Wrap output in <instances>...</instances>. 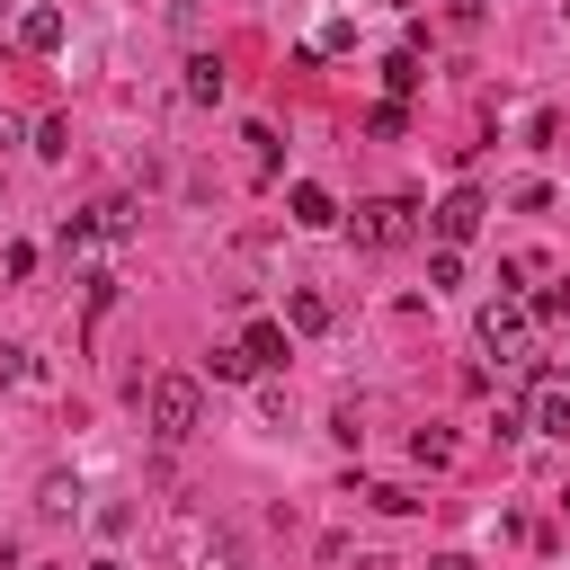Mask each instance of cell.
I'll return each mask as SVG.
<instances>
[{
  "label": "cell",
  "instance_id": "cell-1",
  "mask_svg": "<svg viewBox=\"0 0 570 570\" xmlns=\"http://www.w3.org/2000/svg\"><path fill=\"white\" fill-rule=\"evenodd\" d=\"M142 401H151V436H160V445H178V436L205 428V383H196V374H160Z\"/></svg>",
  "mask_w": 570,
  "mask_h": 570
},
{
  "label": "cell",
  "instance_id": "cell-2",
  "mask_svg": "<svg viewBox=\"0 0 570 570\" xmlns=\"http://www.w3.org/2000/svg\"><path fill=\"white\" fill-rule=\"evenodd\" d=\"M347 232H356L365 249H401V240H419V205H410V196H374V205L347 214Z\"/></svg>",
  "mask_w": 570,
  "mask_h": 570
},
{
  "label": "cell",
  "instance_id": "cell-3",
  "mask_svg": "<svg viewBox=\"0 0 570 570\" xmlns=\"http://www.w3.org/2000/svg\"><path fill=\"white\" fill-rule=\"evenodd\" d=\"M525 330H534V312H525L517 294H499V303H481V321H472V338H481L490 356H517V365H525Z\"/></svg>",
  "mask_w": 570,
  "mask_h": 570
},
{
  "label": "cell",
  "instance_id": "cell-4",
  "mask_svg": "<svg viewBox=\"0 0 570 570\" xmlns=\"http://www.w3.org/2000/svg\"><path fill=\"white\" fill-rule=\"evenodd\" d=\"M481 214H490V196H481V187H454V196H445V205L428 214V232H436V249H463V240L481 232Z\"/></svg>",
  "mask_w": 570,
  "mask_h": 570
},
{
  "label": "cell",
  "instance_id": "cell-5",
  "mask_svg": "<svg viewBox=\"0 0 570 570\" xmlns=\"http://www.w3.org/2000/svg\"><path fill=\"white\" fill-rule=\"evenodd\" d=\"M18 45H27V53H62V9H53V0H27V9H18Z\"/></svg>",
  "mask_w": 570,
  "mask_h": 570
},
{
  "label": "cell",
  "instance_id": "cell-6",
  "mask_svg": "<svg viewBox=\"0 0 570 570\" xmlns=\"http://www.w3.org/2000/svg\"><path fill=\"white\" fill-rule=\"evenodd\" d=\"M285 214H294V223H303V232H330V223H338V196H330V187H312V178H303V187H294V196H285Z\"/></svg>",
  "mask_w": 570,
  "mask_h": 570
},
{
  "label": "cell",
  "instance_id": "cell-7",
  "mask_svg": "<svg viewBox=\"0 0 570 570\" xmlns=\"http://www.w3.org/2000/svg\"><path fill=\"white\" fill-rule=\"evenodd\" d=\"M223 89H232L223 80V53H187V98L196 107H223Z\"/></svg>",
  "mask_w": 570,
  "mask_h": 570
},
{
  "label": "cell",
  "instance_id": "cell-8",
  "mask_svg": "<svg viewBox=\"0 0 570 570\" xmlns=\"http://www.w3.org/2000/svg\"><path fill=\"white\" fill-rule=\"evenodd\" d=\"M285 330H294V338H321V330H330V303H321L312 285H294V294H285Z\"/></svg>",
  "mask_w": 570,
  "mask_h": 570
},
{
  "label": "cell",
  "instance_id": "cell-9",
  "mask_svg": "<svg viewBox=\"0 0 570 570\" xmlns=\"http://www.w3.org/2000/svg\"><path fill=\"white\" fill-rule=\"evenodd\" d=\"M240 347H249V365H258V374H276V365H285V321H249V330H240Z\"/></svg>",
  "mask_w": 570,
  "mask_h": 570
},
{
  "label": "cell",
  "instance_id": "cell-10",
  "mask_svg": "<svg viewBox=\"0 0 570 570\" xmlns=\"http://www.w3.org/2000/svg\"><path fill=\"white\" fill-rule=\"evenodd\" d=\"M80 223H89L98 240H125V232H134V205H125V196H98V205H89Z\"/></svg>",
  "mask_w": 570,
  "mask_h": 570
},
{
  "label": "cell",
  "instance_id": "cell-11",
  "mask_svg": "<svg viewBox=\"0 0 570 570\" xmlns=\"http://www.w3.org/2000/svg\"><path fill=\"white\" fill-rule=\"evenodd\" d=\"M205 374H214V383H258V365H249V347H240V338H232V347H214V356H205Z\"/></svg>",
  "mask_w": 570,
  "mask_h": 570
},
{
  "label": "cell",
  "instance_id": "cell-12",
  "mask_svg": "<svg viewBox=\"0 0 570 570\" xmlns=\"http://www.w3.org/2000/svg\"><path fill=\"white\" fill-rule=\"evenodd\" d=\"M36 508H45V517H71V508H80V481H71V472H45V481H36Z\"/></svg>",
  "mask_w": 570,
  "mask_h": 570
},
{
  "label": "cell",
  "instance_id": "cell-13",
  "mask_svg": "<svg viewBox=\"0 0 570 570\" xmlns=\"http://www.w3.org/2000/svg\"><path fill=\"white\" fill-rule=\"evenodd\" d=\"M534 436H570V392H543L534 401Z\"/></svg>",
  "mask_w": 570,
  "mask_h": 570
},
{
  "label": "cell",
  "instance_id": "cell-14",
  "mask_svg": "<svg viewBox=\"0 0 570 570\" xmlns=\"http://www.w3.org/2000/svg\"><path fill=\"white\" fill-rule=\"evenodd\" d=\"M365 499H374V508H383V517H410V508H419V490H410V481H374V490H365Z\"/></svg>",
  "mask_w": 570,
  "mask_h": 570
},
{
  "label": "cell",
  "instance_id": "cell-15",
  "mask_svg": "<svg viewBox=\"0 0 570 570\" xmlns=\"http://www.w3.org/2000/svg\"><path fill=\"white\" fill-rule=\"evenodd\" d=\"M383 89L410 98V89H419V53H392V62H383Z\"/></svg>",
  "mask_w": 570,
  "mask_h": 570
},
{
  "label": "cell",
  "instance_id": "cell-16",
  "mask_svg": "<svg viewBox=\"0 0 570 570\" xmlns=\"http://www.w3.org/2000/svg\"><path fill=\"white\" fill-rule=\"evenodd\" d=\"M36 151H45V160H62V151H71V125H62V116H45V125H36Z\"/></svg>",
  "mask_w": 570,
  "mask_h": 570
},
{
  "label": "cell",
  "instance_id": "cell-17",
  "mask_svg": "<svg viewBox=\"0 0 570 570\" xmlns=\"http://www.w3.org/2000/svg\"><path fill=\"white\" fill-rule=\"evenodd\" d=\"M428 285H436V294L463 285V249H436V258H428Z\"/></svg>",
  "mask_w": 570,
  "mask_h": 570
},
{
  "label": "cell",
  "instance_id": "cell-18",
  "mask_svg": "<svg viewBox=\"0 0 570 570\" xmlns=\"http://www.w3.org/2000/svg\"><path fill=\"white\" fill-rule=\"evenodd\" d=\"M410 454H419V463H445V454H454V436H445V428H419V436H410Z\"/></svg>",
  "mask_w": 570,
  "mask_h": 570
},
{
  "label": "cell",
  "instance_id": "cell-19",
  "mask_svg": "<svg viewBox=\"0 0 570 570\" xmlns=\"http://www.w3.org/2000/svg\"><path fill=\"white\" fill-rule=\"evenodd\" d=\"M27 374H36V356H27V347H9V338H0V392H9V383H27Z\"/></svg>",
  "mask_w": 570,
  "mask_h": 570
},
{
  "label": "cell",
  "instance_id": "cell-20",
  "mask_svg": "<svg viewBox=\"0 0 570 570\" xmlns=\"http://www.w3.org/2000/svg\"><path fill=\"white\" fill-rule=\"evenodd\" d=\"M401 125H410V116H401V98H383V107H374V116H365V134H383V142H392V134H401Z\"/></svg>",
  "mask_w": 570,
  "mask_h": 570
},
{
  "label": "cell",
  "instance_id": "cell-21",
  "mask_svg": "<svg viewBox=\"0 0 570 570\" xmlns=\"http://www.w3.org/2000/svg\"><path fill=\"white\" fill-rule=\"evenodd\" d=\"M525 312H534V321H561V312H570V285H543V294H534Z\"/></svg>",
  "mask_w": 570,
  "mask_h": 570
},
{
  "label": "cell",
  "instance_id": "cell-22",
  "mask_svg": "<svg viewBox=\"0 0 570 570\" xmlns=\"http://www.w3.org/2000/svg\"><path fill=\"white\" fill-rule=\"evenodd\" d=\"M18 134H27V125H18V116H9V107H0V151H9V142H18Z\"/></svg>",
  "mask_w": 570,
  "mask_h": 570
},
{
  "label": "cell",
  "instance_id": "cell-23",
  "mask_svg": "<svg viewBox=\"0 0 570 570\" xmlns=\"http://www.w3.org/2000/svg\"><path fill=\"white\" fill-rule=\"evenodd\" d=\"M428 570H472V561H463V552H436V561H428Z\"/></svg>",
  "mask_w": 570,
  "mask_h": 570
},
{
  "label": "cell",
  "instance_id": "cell-24",
  "mask_svg": "<svg viewBox=\"0 0 570 570\" xmlns=\"http://www.w3.org/2000/svg\"><path fill=\"white\" fill-rule=\"evenodd\" d=\"M89 570H125V561H89Z\"/></svg>",
  "mask_w": 570,
  "mask_h": 570
},
{
  "label": "cell",
  "instance_id": "cell-25",
  "mask_svg": "<svg viewBox=\"0 0 570 570\" xmlns=\"http://www.w3.org/2000/svg\"><path fill=\"white\" fill-rule=\"evenodd\" d=\"M36 570H62V561H36Z\"/></svg>",
  "mask_w": 570,
  "mask_h": 570
},
{
  "label": "cell",
  "instance_id": "cell-26",
  "mask_svg": "<svg viewBox=\"0 0 570 570\" xmlns=\"http://www.w3.org/2000/svg\"><path fill=\"white\" fill-rule=\"evenodd\" d=\"M347 9H356V0H347Z\"/></svg>",
  "mask_w": 570,
  "mask_h": 570
}]
</instances>
